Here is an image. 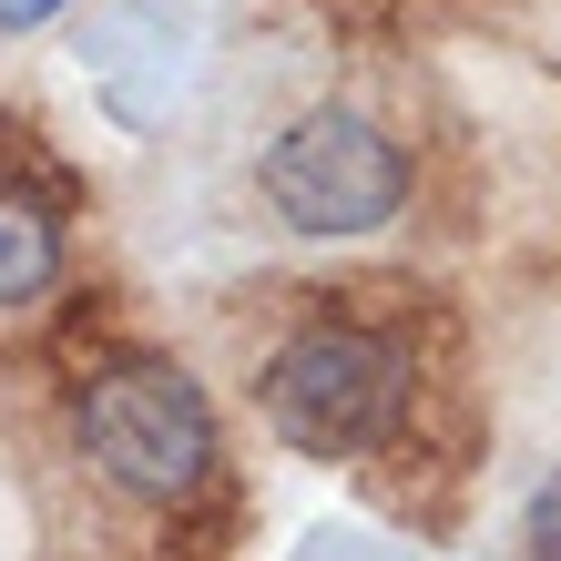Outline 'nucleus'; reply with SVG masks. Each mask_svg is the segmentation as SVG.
Returning a JSON list of instances; mask_svg holds the SVG:
<instances>
[{"instance_id":"obj_2","label":"nucleus","mask_w":561,"mask_h":561,"mask_svg":"<svg viewBox=\"0 0 561 561\" xmlns=\"http://www.w3.org/2000/svg\"><path fill=\"white\" fill-rule=\"evenodd\" d=\"M72 439L123 501H153V511H174L215 480V399L194 388V368L153 347L103 357L72 388Z\"/></svg>"},{"instance_id":"obj_4","label":"nucleus","mask_w":561,"mask_h":561,"mask_svg":"<svg viewBox=\"0 0 561 561\" xmlns=\"http://www.w3.org/2000/svg\"><path fill=\"white\" fill-rule=\"evenodd\" d=\"M61 286V215L42 184L0 174V307H42Z\"/></svg>"},{"instance_id":"obj_1","label":"nucleus","mask_w":561,"mask_h":561,"mask_svg":"<svg viewBox=\"0 0 561 561\" xmlns=\"http://www.w3.org/2000/svg\"><path fill=\"white\" fill-rule=\"evenodd\" d=\"M255 409L296 459H368L409 419V347L368 317H307L266 347Z\"/></svg>"},{"instance_id":"obj_6","label":"nucleus","mask_w":561,"mask_h":561,"mask_svg":"<svg viewBox=\"0 0 561 561\" xmlns=\"http://www.w3.org/2000/svg\"><path fill=\"white\" fill-rule=\"evenodd\" d=\"M72 0H0V31H42V21H61Z\"/></svg>"},{"instance_id":"obj_3","label":"nucleus","mask_w":561,"mask_h":561,"mask_svg":"<svg viewBox=\"0 0 561 561\" xmlns=\"http://www.w3.org/2000/svg\"><path fill=\"white\" fill-rule=\"evenodd\" d=\"M255 194H266V215L286 225V236L347 245V236L399 225L409 153L388 144V123H368L357 103H307L266 153H255Z\"/></svg>"},{"instance_id":"obj_5","label":"nucleus","mask_w":561,"mask_h":561,"mask_svg":"<svg viewBox=\"0 0 561 561\" xmlns=\"http://www.w3.org/2000/svg\"><path fill=\"white\" fill-rule=\"evenodd\" d=\"M520 551H531V561H561V470H541L531 501H520Z\"/></svg>"}]
</instances>
